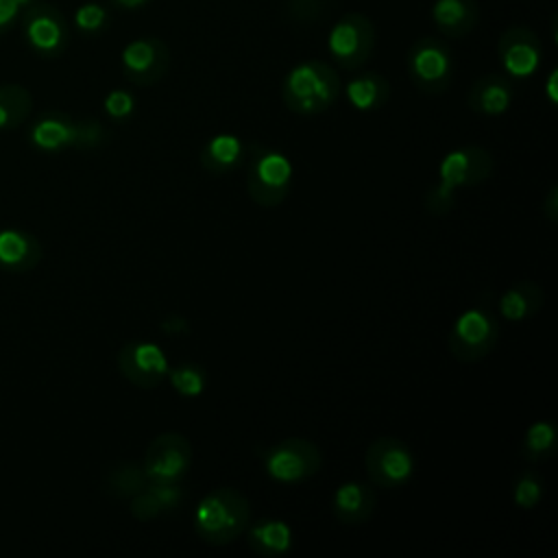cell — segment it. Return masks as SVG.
Segmentation results:
<instances>
[{
	"mask_svg": "<svg viewBox=\"0 0 558 558\" xmlns=\"http://www.w3.org/2000/svg\"><path fill=\"white\" fill-rule=\"evenodd\" d=\"M495 168L490 150L482 146H460L449 150L438 163V183L425 194V209L432 216H445L456 205V192L475 187L490 179Z\"/></svg>",
	"mask_w": 558,
	"mask_h": 558,
	"instance_id": "1",
	"label": "cell"
},
{
	"mask_svg": "<svg viewBox=\"0 0 558 558\" xmlns=\"http://www.w3.org/2000/svg\"><path fill=\"white\" fill-rule=\"evenodd\" d=\"M251 523V506L244 493L220 486L203 495L192 512V527L201 541L220 547L233 543Z\"/></svg>",
	"mask_w": 558,
	"mask_h": 558,
	"instance_id": "2",
	"label": "cell"
},
{
	"mask_svg": "<svg viewBox=\"0 0 558 558\" xmlns=\"http://www.w3.org/2000/svg\"><path fill=\"white\" fill-rule=\"evenodd\" d=\"M342 92L338 72L320 59H305L281 81V100L296 116H318L336 105Z\"/></svg>",
	"mask_w": 558,
	"mask_h": 558,
	"instance_id": "3",
	"label": "cell"
},
{
	"mask_svg": "<svg viewBox=\"0 0 558 558\" xmlns=\"http://www.w3.org/2000/svg\"><path fill=\"white\" fill-rule=\"evenodd\" d=\"M294 166L275 148L251 144V157L246 163V190L253 203L272 209L286 201L292 190Z\"/></svg>",
	"mask_w": 558,
	"mask_h": 558,
	"instance_id": "4",
	"label": "cell"
},
{
	"mask_svg": "<svg viewBox=\"0 0 558 558\" xmlns=\"http://www.w3.org/2000/svg\"><path fill=\"white\" fill-rule=\"evenodd\" d=\"M499 336L501 327L495 314L488 307L475 305L456 316L447 336V349L458 362L473 364L495 351Z\"/></svg>",
	"mask_w": 558,
	"mask_h": 558,
	"instance_id": "5",
	"label": "cell"
},
{
	"mask_svg": "<svg viewBox=\"0 0 558 558\" xmlns=\"http://www.w3.org/2000/svg\"><path fill=\"white\" fill-rule=\"evenodd\" d=\"M405 68L412 85L429 96L442 94L456 72V61L451 48L436 37L416 39L405 57Z\"/></svg>",
	"mask_w": 558,
	"mask_h": 558,
	"instance_id": "6",
	"label": "cell"
},
{
	"mask_svg": "<svg viewBox=\"0 0 558 558\" xmlns=\"http://www.w3.org/2000/svg\"><path fill=\"white\" fill-rule=\"evenodd\" d=\"M262 469L279 484H299L314 477L323 466L318 445L307 438H283L262 451Z\"/></svg>",
	"mask_w": 558,
	"mask_h": 558,
	"instance_id": "7",
	"label": "cell"
},
{
	"mask_svg": "<svg viewBox=\"0 0 558 558\" xmlns=\"http://www.w3.org/2000/svg\"><path fill=\"white\" fill-rule=\"evenodd\" d=\"M377 33L368 15L360 11L344 13L327 35V50L342 70L362 68L375 50Z\"/></svg>",
	"mask_w": 558,
	"mask_h": 558,
	"instance_id": "8",
	"label": "cell"
},
{
	"mask_svg": "<svg viewBox=\"0 0 558 558\" xmlns=\"http://www.w3.org/2000/svg\"><path fill=\"white\" fill-rule=\"evenodd\" d=\"M364 466L368 480L375 486L397 490L412 480L416 471V458L403 440L395 436H379L366 447Z\"/></svg>",
	"mask_w": 558,
	"mask_h": 558,
	"instance_id": "9",
	"label": "cell"
},
{
	"mask_svg": "<svg viewBox=\"0 0 558 558\" xmlns=\"http://www.w3.org/2000/svg\"><path fill=\"white\" fill-rule=\"evenodd\" d=\"M192 460L194 449L187 436L181 432H163L148 442L142 469L148 482L174 484L187 475Z\"/></svg>",
	"mask_w": 558,
	"mask_h": 558,
	"instance_id": "10",
	"label": "cell"
},
{
	"mask_svg": "<svg viewBox=\"0 0 558 558\" xmlns=\"http://www.w3.org/2000/svg\"><path fill=\"white\" fill-rule=\"evenodd\" d=\"M22 35L28 48L46 59L63 54L70 44V26L65 15L48 2H35L24 9Z\"/></svg>",
	"mask_w": 558,
	"mask_h": 558,
	"instance_id": "11",
	"label": "cell"
},
{
	"mask_svg": "<svg viewBox=\"0 0 558 558\" xmlns=\"http://www.w3.org/2000/svg\"><path fill=\"white\" fill-rule=\"evenodd\" d=\"M122 74L137 87H150L159 83L170 68V48L159 37L131 39L120 54Z\"/></svg>",
	"mask_w": 558,
	"mask_h": 558,
	"instance_id": "12",
	"label": "cell"
},
{
	"mask_svg": "<svg viewBox=\"0 0 558 558\" xmlns=\"http://www.w3.org/2000/svg\"><path fill=\"white\" fill-rule=\"evenodd\" d=\"M118 371L137 388L159 386L170 371V360L163 349L150 340H131L118 351Z\"/></svg>",
	"mask_w": 558,
	"mask_h": 558,
	"instance_id": "13",
	"label": "cell"
},
{
	"mask_svg": "<svg viewBox=\"0 0 558 558\" xmlns=\"http://www.w3.org/2000/svg\"><path fill=\"white\" fill-rule=\"evenodd\" d=\"M497 57L508 76L530 78L543 61V46L527 26H510L497 39Z\"/></svg>",
	"mask_w": 558,
	"mask_h": 558,
	"instance_id": "14",
	"label": "cell"
},
{
	"mask_svg": "<svg viewBox=\"0 0 558 558\" xmlns=\"http://www.w3.org/2000/svg\"><path fill=\"white\" fill-rule=\"evenodd\" d=\"M377 506L375 490L366 482L349 480L342 482L331 495V514L342 525H362L366 523Z\"/></svg>",
	"mask_w": 558,
	"mask_h": 558,
	"instance_id": "15",
	"label": "cell"
},
{
	"mask_svg": "<svg viewBox=\"0 0 558 558\" xmlns=\"http://www.w3.org/2000/svg\"><path fill=\"white\" fill-rule=\"evenodd\" d=\"M514 100V87L508 76L504 74H484L480 76L469 94H466V105L473 113L486 116V118H497L504 116Z\"/></svg>",
	"mask_w": 558,
	"mask_h": 558,
	"instance_id": "16",
	"label": "cell"
},
{
	"mask_svg": "<svg viewBox=\"0 0 558 558\" xmlns=\"http://www.w3.org/2000/svg\"><path fill=\"white\" fill-rule=\"evenodd\" d=\"M244 532L248 547L262 558H281L290 554L294 545L292 527L283 519H259L248 523Z\"/></svg>",
	"mask_w": 558,
	"mask_h": 558,
	"instance_id": "17",
	"label": "cell"
},
{
	"mask_svg": "<svg viewBox=\"0 0 558 558\" xmlns=\"http://www.w3.org/2000/svg\"><path fill=\"white\" fill-rule=\"evenodd\" d=\"M198 159L205 172L214 177H225L244 163L246 148L238 135L218 133L203 144Z\"/></svg>",
	"mask_w": 558,
	"mask_h": 558,
	"instance_id": "18",
	"label": "cell"
},
{
	"mask_svg": "<svg viewBox=\"0 0 558 558\" xmlns=\"http://www.w3.org/2000/svg\"><path fill=\"white\" fill-rule=\"evenodd\" d=\"M429 13L438 33L449 39H460L469 35L480 20V9L475 0H434Z\"/></svg>",
	"mask_w": 558,
	"mask_h": 558,
	"instance_id": "19",
	"label": "cell"
},
{
	"mask_svg": "<svg viewBox=\"0 0 558 558\" xmlns=\"http://www.w3.org/2000/svg\"><path fill=\"white\" fill-rule=\"evenodd\" d=\"M545 303V290L532 279H519L499 296V314L510 323H521L538 314Z\"/></svg>",
	"mask_w": 558,
	"mask_h": 558,
	"instance_id": "20",
	"label": "cell"
},
{
	"mask_svg": "<svg viewBox=\"0 0 558 558\" xmlns=\"http://www.w3.org/2000/svg\"><path fill=\"white\" fill-rule=\"evenodd\" d=\"M344 94H347L353 109H357V111H377L390 98V83L384 74L366 70V72L353 76L347 83Z\"/></svg>",
	"mask_w": 558,
	"mask_h": 558,
	"instance_id": "21",
	"label": "cell"
},
{
	"mask_svg": "<svg viewBox=\"0 0 558 558\" xmlns=\"http://www.w3.org/2000/svg\"><path fill=\"white\" fill-rule=\"evenodd\" d=\"M31 142L41 150H59L78 142V122L63 113H48L31 129Z\"/></svg>",
	"mask_w": 558,
	"mask_h": 558,
	"instance_id": "22",
	"label": "cell"
},
{
	"mask_svg": "<svg viewBox=\"0 0 558 558\" xmlns=\"http://www.w3.org/2000/svg\"><path fill=\"white\" fill-rule=\"evenodd\" d=\"M39 257L37 242L17 231V229H2L0 231V264L7 268H26L33 266Z\"/></svg>",
	"mask_w": 558,
	"mask_h": 558,
	"instance_id": "23",
	"label": "cell"
},
{
	"mask_svg": "<svg viewBox=\"0 0 558 558\" xmlns=\"http://www.w3.org/2000/svg\"><path fill=\"white\" fill-rule=\"evenodd\" d=\"M558 449V429L549 421H534L521 440V456L527 462H545Z\"/></svg>",
	"mask_w": 558,
	"mask_h": 558,
	"instance_id": "24",
	"label": "cell"
},
{
	"mask_svg": "<svg viewBox=\"0 0 558 558\" xmlns=\"http://www.w3.org/2000/svg\"><path fill=\"white\" fill-rule=\"evenodd\" d=\"M168 379L174 392L187 399L203 395L207 388V371L196 362H181L177 366H170Z\"/></svg>",
	"mask_w": 558,
	"mask_h": 558,
	"instance_id": "25",
	"label": "cell"
},
{
	"mask_svg": "<svg viewBox=\"0 0 558 558\" xmlns=\"http://www.w3.org/2000/svg\"><path fill=\"white\" fill-rule=\"evenodd\" d=\"M31 111V94L22 85H0V129L20 124Z\"/></svg>",
	"mask_w": 558,
	"mask_h": 558,
	"instance_id": "26",
	"label": "cell"
},
{
	"mask_svg": "<svg viewBox=\"0 0 558 558\" xmlns=\"http://www.w3.org/2000/svg\"><path fill=\"white\" fill-rule=\"evenodd\" d=\"M545 495V480L541 473L521 471L512 484V501L521 510H534Z\"/></svg>",
	"mask_w": 558,
	"mask_h": 558,
	"instance_id": "27",
	"label": "cell"
},
{
	"mask_svg": "<svg viewBox=\"0 0 558 558\" xmlns=\"http://www.w3.org/2000/svg\"><path fill=\"white\" fill-rule=\"evenodd\" d=\"M146 486H148V477H146L144 469L140 464H133V462L120 464L109 475V490L116 497H133L140 490H144Z\"/></svg>",
	"mask_w": 558,
	"mask_h": 558,
	"instance_id": "28",
	"label": "cell"
},
{
	"mask_svg": "<svg viewBox=\"0 0 558 558\" xmlns=\"http://www.w3.org/2000/svg\"><path fill=\"white\" fill-rule=\"evenodd\" d=\"M111 13L100 2H85L74 13V26L85 35H100L109 28Z\"/></svg>",
	"mask_w": 558,
	"mask_h": 558,
	"instance_id": "29",
	"label": "cell"
},
{
	"mask_svg": "<svg viewBox=\"0 0 558 558\" xmlns=\"http://www.w3.org/2000/svg\"><path fill=\"white\" fill-rule=\"evenodd\" d=\"M102 107H105V113L111 118V120H118V122H124L133 116L135 111V98L131 92L126 89H111L105 100H102Z\"/></svg>",
	"mask_w": 558,
	"mask_h": 558,
	"instance_id": "30",
	"label": "cell"
},
{
	"mask_svg": "<svg viewBox=\"0 0 558 558\" xmlns=\"http://www.w3.org/2000/svg\"><path fill=\"white\" fill-rule=\"evenodd\" d=\"M150 484V482H148ZM131 514L140 521H150L155 517H159L163 512L159 499L155 497V493L150 490V486H146L144 490H140L137 495L131 497V506H129Z\"/></svg>",
	"mask_w": 558,
	"mask_h": 558,
	"instance_id": "31",
	"label": "cell"
},
{
	"mask_svg": "<svg viewBox=\"0 0 558 558\" xmlns=\"http://www.w3.org/2000/svg\"><path fill=\"white\" fill-rule=\"evenodd\" d=\"M24 9L15 0H0V35L9 31Z\"/></svg>",
	"mask_w": 558,
	"mask_h": 558,
	"instance_id": "32",
	"label": "cell"
},
{
	"mask_svg": "<svg viewBox=\"0 0 558 558\" xmlns=\"http://www.w3.org/2000/svg\"><path fill=\"white\" fill-rule=\"evenodd\" d=\"M541 214L549 222H558V185L556 183L545 192V196L541 201Z\"/></svg>",
	"mask_w": 558,
	"mask_h": 558,
	"instance_id": "33",
	"label": "cell"
},
{
	"mask_svg": "<svg viewBox=\"0 0 558 558\" xmlns=\"http://www.w3.org/2000/svg\"><path fill=\"white\" fill-rule=\"evenodd\" d=\"M150 2L153 0H109V4L120 11H140V9L148 7Z\"/></svg>",
	"mask_w": 558,
	"mask_h": 558,
	"instance_id": "34",
	"label": "cell"
},
{
	"mask_svg": "<svg viewBox=\"0 0 558 558\" xmlns=\"http://www.w3.org/2000/svg\"><path fill=\"white\" fill-rule=\"evenodd\" d=\"M556 70H551V74H549V78H547V96H549V100L551 102H556L558 98H556Z\"/></svg>",
	"mask_w": 558,
	"mask_h": 558,
	"instance_id": "35",
	"label": "cell"
},
{
	"mask_svg": "<svg viewBox=\"0 0 558 558\" xmlns=\"http://www.w3.org/2000/svg\"><path fill=\"white\" fill-rule=\"evenodd\" d=\"M22 9H26V7H31V4H35V2H39V0H15Z\"/></svg>",
	"mask_w": 558,
	"mask_h": 558,
	"instance_id": "36",
	"label": "cell"
}]
</instances>
